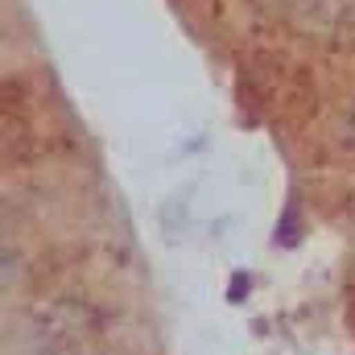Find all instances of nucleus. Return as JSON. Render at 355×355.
I'll list each match as a JSON object with an SVG mask.
<instances>
[{
	"label": "nucleus",
	"instance_id": "2",
	"mask_svg": "<svg viewBox=\"0 0 355 355\" xmlns=\"http://www.w3.org/2000/svg\"><path fill=\"white\" fill-rule=\"evenodd\" d=\"M352 211H355V198H352Z\"/></svg>",
	"mask_w": 355,
	"mask_h": 355
},
{
	"label": "nucleus",
	"instance_id": "1",
	"mask_svg": "<svg viewBox=\"0 0 355 355\" xmlns=\"http://www.w3.org/2000/svg\"><path fill=\"white\" fill-rule=\"evenodd\" d=\"M347 132H352L347 141H355V103H352V112H347Z\"/></svg>",
	"mask_w": 355,
	"mask_h": 355
}]
</instances>
